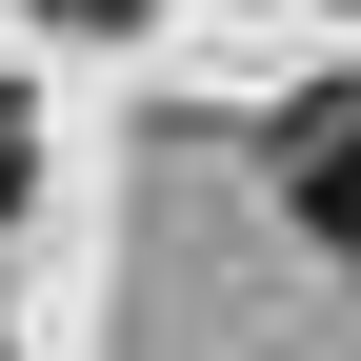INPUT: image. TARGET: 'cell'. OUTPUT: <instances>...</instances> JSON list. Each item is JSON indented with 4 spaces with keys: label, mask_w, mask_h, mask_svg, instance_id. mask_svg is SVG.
<instances>
[{
    "label": "cell",
    "mask_w": 361,
    "mask_h": 361,
    "mask_svg": "<svg viewBox=\"0 0 361 361\" xmlns=\"http://www.w3.org/2000/svg\"><path fill=\"white\" fill-rule=\"evenodd\" d=\"M281 221H301L322 261H361V80L281 101Z\"/></svg>",
    "instance_id": "cell-1"
},
{
    "label": "cell",
    "mask_w": 361,
    "mask_h": 361,
    "mask_svg": "<svg viewBox=\"0 0 361 361\" xmlns=\"http://www.w3.org/2000/svg\"><path fill=\"white\" fill-rule=\"evenodd\" d=\"M40 20H141V0H40Z\"/></svg>",
    "instance_id": "cell-2"
},
{
    "label": "cell",
    "mask_w": 361,
    "mask_h": 361,
    "mask_svg": "<svg viewBox=\"0 0 361 361\" xmlns=\"http://www.w3.org/2000/svg\"><path fill=\"white\" fill-rule=\"evenodd\" d=\"M0 201H20V101H0Z\"/></svg>",
    "instance_id": "cell-3"
}]
</instances>
